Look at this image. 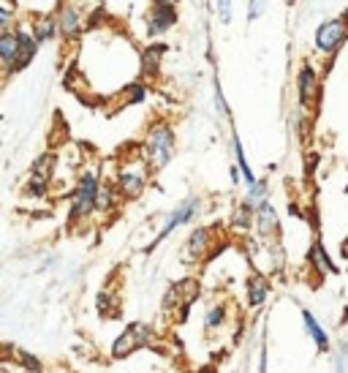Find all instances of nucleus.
I'll return each mask as SVG.
<instances>
[{
  "instance_id": "f257e3e1",
  "label": "nucleus",
  "mask_w": 348,
  "mask_h": 373,
  "mask_svg": "<svg viewBox=\"0 0 348 373\" xmlns=\"http://www.w3.org/2000/svg\"><path fill=\"white\" fill-rule=\"evenodd\" d=\"M98 191L101 180L95 169H85L79 175V183L74 188V202H71V213H68V224H79L87 221L95 213V202H98Z\"/></svg>"
},
{
  "instance_id": "f03ea898",
  "label": "nucleus",
  "mask_w": 348,
  "mask_h": 373,
  "mask_svg": "<svg viewBox=\"0 0 348 373\" xmlns=\"http://www.w3.org/2000/svg\"><path fill=\"white\" fill-rule=\"evenodd\" d=\"M174 155V131L166 123H158L150 128L147 140H144V164L153 172H161L164 166H169Z\"/></svg>"
},
{
  "instance_id": "7ed1b4c3",
  "label": "nucleus",
  "mask_w": 348,
  "mask_h": 373,
  "mask_svg": "<svg viewBox=\"0 0 348 373\" xmlns=\"http://www.w3.org/2000/svg\"><path fill=\"white\" fill-rule=\"evenodd\" d=\"M153 341H155L153 325H147V322H130V325L117 335V341L112 343V357H115V360H126L133 352L153 346Z\"/></svg>"
},
{
  "instance_id": "20e7f679",
  "label": "nucleus",
  "mask_w": 348,
  "mask_h": 373,
  "mask_svg": "<svg viewBox=\"0 0 348 373\" xmlns=\"http://www.w3.org/2000/svg\"><path fill=\"white\" fill-rule=\"evenodd\" d=\"M147 172H150V166L142 164V161L126 164V166L120 169V175H117V183H115L117 191H120V196H126V199H139L144 186H147Z\"/></svg>"
},
{
  "instance_id": "39448f33",
  "label": "nucleus",
  "mask_w": 348,
  "mask_h": 373,
  "mask_svg": "<svg viewBox=\"0 0 348 373\" xmlns=\"http://www.w3.org/2000/svg\"><path fill=\"white\" fill-rule=\"evenodd\" d=\"M348 28L343 19H327L318 30H316V49L324 55H332L335 49L346 41Z\"/></svg>"
},
{
  "instance_id": "423d86ee",
  "label": "nucleus",
  "mask_w": 348,
  "mask_h": 373,
  "mask_svg": "<svg viewBox=\"0 0 348 373\" xmlns=\"http://www.w3.org/2000/svg\"><path fill=\"white\" fill-rule=\"evenodd\" d=\"M210 245H213V229H207V227H196L193 232L188 234L185 245H182V262H188V265L202 262V259L207 256Z\"/></svg>"
},
{
  "instance_id": "0eeeda50",
  "label": "nucleus",
  "mask_w": 348,
  "mask_h": 373,
  "mask_svg": "<svg viewBox=\"0 0 348 373\" xmlns=\"http://www.w3.org/2000/svg\"><path fill=\"white\" fill-rule=\"evenodd\" d=\"M199 207H202V199H199V196H191V199H185V202H182V204H180V207L174 210L172 216L166 218V224L161 227V232H158V237L153 240V245H150V248H155V245H158L161 240H166V237H169V234H172L174 229H177V227L188 224V221H191V218H193V216L199 213Z\"/></svg>"
},
{
  "instance_id": "6e6552de",
  "label": "nucleus",
  "mask_w": 348,
  "mask_h": 373,
  "mask_svg": "<svg viewBox=\"0 0 348 373\" xmlns=\"http://www.w3.org/2000/svg\"><path fill=\"white\" fill-rule=\"evenodd\" d=\"M174 22H177V8H174V3H158V0H155V6L150 8L147 36H150V39H155V36L166 33Z\"/></svg>"
},
{
  "instance_id": "1a4fd4ad",
  "label": "nucleus",
  "mask_w": 348,
  "mask_h": 373,
  "mask_svg": "<svg viewBox=\"0 0 348 373\" xmlns=\"http://www.w3.org/2000/svg\"><path fill=\"white\" fill-rule=\"evenodd\" d=\"M36 52H39V41L33 39V33H22V30H19V55H17L14 66H11L6 74H8V77H14V74H19L22 68H28V66H30V60L36 57Z\"/></svg>"
},
{
  "instance_id": "9d476101",
  "label": "nucleus",
  "mask_w": 348,
  "mask_h": 373,
  "mask_svg": "<svg viewBox=\"0 0 348 373\" xmlns=\"http://www.w3.org/2000/svg\"><path fill=\"white\" fill-rule=\"evenodd\" d=\"M297 93H300V104L302 106L313 104L316 95H318V77H316L313 66H307V63H304L302 68H300V74H297Z\"/></svg>"
},
{
  "instance_id": "9b49d317",
  "label": "nucleus",
  "mask_w": 348,
  "mask_h": 373,
  "mask_svg": "<svg viewBox=\"0 0 348 373\" xmlns=\"http://www.w3.org/2000/svg\"><path fill=\"white\" fill-rule=\"evenodd\" d=\"M256 229L261 237H272V234L280 232V221H278V213L269 202H264L261 207H256Z\"/></svg>"
},
{
  "instance_id": "f8f14e48",
  "label": "nucleus",
  "mask_w": 348,
  "mask_h": 373,
  "mask_svg": "<svg viewBox=\"0 0 348 373\" xmlns=\"http://www.w3.org/2000/svg\"><path fill=\"white\" fill-rule=\"evenodd\" d=\"M245 289H248V305L251 308H261L267 303V297H269V280L261 273H253L245 283Z\"/></svg>"
},
{
  "instance_id": "ddd939ff",
  "label": "nucleus",
  "mask_w": 348,
  "mask_h": 373,
  "mask_svg": "<svg viewBox=\"0 0 348 373\" xmlns=\"http://www.w3.org/2000/svg\"><path fill=\"white\" fill-rule=\"evenodd\" d=\"M302 325H304V332L310 335V341L316 343V349H318V352H329V335H327V329L318 325V319H316L307 308H302Z\"/></svg>"
},
{
  "instance_id": "4468645a",
  "label": "nucleus",
  "mask_w": 348,
  "mask_h": 373,
  "mask_svg": "<svg viewBox=\"0 0 348 373\" xmlns=\"http://www.w3.org/2000/svg\"><path fill=\"white\" fill-rule=\"evenodd\" d=\"M17 55H19V33H11V30H6V33L0 36V60H3L6 71L14 66Z\"/></svg>"
},
{
  "instance_id": "2eb2a0df",
  "label": "nucleus",
  "mask_w": 348,
  "mask_h": 373,
  "mask_svg": "<svg viewBox=\"0 0 348 373\" xmlns=\"http://www.w3.org/2000/svg\"><path fill=\"white\" fill-rule=\"evenodd\" d=\"M166 55V47L164 44H153V47L144 49V55H142V71L147 74V77H153V74H158V68H161V57Z\"/></svg>"
},
{
  "instance_id": "dca6fc26",
  "label": "nucleus",
  "mask_w": 348,
  "mask_h": 373,
  "mask_svg": "<svg viewBox=\"0 0 348 373\" xmlns=\"http://www.w3.org/2000/svg\"><path fill=\"white\" fill-rule=\"evenodd\" d=\"M57 30H60L66 39H74V36L79 33V14H77L71 6H66V8L60 11V17H57Z\"/></svg>"
},
{
  "instance_id": "f3484780",
  "label": "nucleus",
  "mask_w": 348,
  "mask_h": 373,
  "mask_svg": "<svg viewBox=\"0 0 348 373\" xmlns=\"http://www.w3.org/2000/svg\"><path fill=\"white\" fill-rule=\"evenodd\" d=\"M223 322H226V305H223V303L210 305V308L204 311V335H215L218 329L223 327Z\"/></svg>"
},
{
  "instance_id": "a211bd4d",
  "label": "nucleus",
  "mask_w": 348,
  "mask_h": 373,
  "mask_svg": "<svg viewBox=\"0 0 348 373\" xmlns=\"http://www.w3.org/2000/svg\"><path fill=\"white\" fill-rule=\"evenodd\" d=\"M231 147H234V158H237V166H240V172H242V178H245V183H248V188L256 186L259 180H256V175H253V172H251V166H248V158H245L242 142H240V137H237V134L231 137Z\"/></svg>"
},
{
  "instance_id": "6ab92c4d",
  "label": "nucleus",
  "mask_w": 348,
  "mask_h": 373,
  "mask_svg": "<svg viewBox=\"0 0 348 373\" xmlns=\"http://www.w3.org/2000/svg\"><path fill=\"white\" fill-rule=\"evenodd\" d=\"M307 262H310L316 270H321V273H335V265H332V259L327 256V251H324L321 242H313V248H310V254H307Z\"/></svg>"
},
{
  "instance_id": "aec40b11",
  "label": "nucleus",
  "mask_w": 348,
  "mask_h": 373,
  "mask_svg": "<svg viewBox=\"0 0 348 373\" xmlns=\"http://www.w3.org/2000/svg\"><path fill=\"white\" fill-rule=\"evenodd\" d=\"M117 186H109V183H101V191H98V202H95V210L98 213H109L115 210V202H117Z\"/></svg>"
},
{
  "instance_id": "412c9836",
  "label": "nucleus",
  "mask_w": 348,
  "mask_h": 373,
  "mask_svg": "<svg viewBox=\"0 0 348 373\" xmlns=\"http://www.w3.org/2000/svg\"><path fill=\"white\" fill-rule=\"evenodd\" d=\"M55 33H57V22L52 19V17H46V19H36V28H33V39L44 44V41H52L55 39Z\"/></svg>"
},
{
  "instance_id": "4be33fe9",
  "label": "nucleus",
  "mask_w": 348,
  "mask_h": 373,
  "mask_svg": "<svg viewBox=\"0 0 348 373\" xmlns=\"http://www.w3.org/2000/svg\"><path fill=\"white\" fill-rule=\"evenodd\" d=\"M52 169H55V158L46 153V155H39V158H36V164H33V172H30V175L49 180V178H52Z\"/></svg>"
},
{
  "instance_id": "5701e85b",
  "label": "nucleus",
  "mask_w": 348,
  "mask_h": 373,
  "mask_svg": "<svg viewBox=\"0 0 348 373\" xmlns=\"http://www.w3.org/2000/svg\"><path fill=\"white\" fill-rule=\"evenodd\" d=\"M17 363H19V368L28 373H41V363H39V357H33L30 352H25V349H17Z\"/></svg>"
},
{
  "instance_id": "b1692460",
  "label": "nucleus",
  "mask_w": 348,
  "mask_h": 373,
  "mask_svg": "<svg viewBox=\"0 0 348 373\" xmlns=\"http://www.w3.org/2000/svg\"><path fill=\"white\" fill-rule=\"evenodd\" d=\"M253 207H261L264 202H267V183L261 180V183H256V186H251L248 188V196H245Z\"/></svg>"
},
{
  "instance_id": "393cba45",
  "label": "nucleus",
  "mask_w": 348,
  "mask_h": 373,
  "mask_svg": "<svg viewBox=\"0 0 348 373\" xmlns=\"http://www.w3.org/2000/svg\"><path fill=\"white\" fill-rule=\"evenodd\" d=\"M46 188H49V180H44V178H36V175H30V180H28V193L30 196H46Z\"/></svg>"
},
{
  "instance_id": "a878e982",
  "label": "nucleus",
  "mask_w": 348,
  "mask_h": 373,
  "mask_svg": "<svg viewBox=\"0 0 348 373\" xmlns=\"http://www.w3.org/2000/svg\"><path fill=\"white\" fill-rule=\"evenodd\" d=\"M109 308H112L115 316H117V305H115L112 294H109V291H101V294H98V311H101V316H109Z\"/></svg>"
},
{
  "instance_id": "bb28decb",
  "label": "nucleus",
  "mask_w": 348,
  "mask_h": 373,
  "mask_svg": "<svg viewBox=\"0 0 348 373\" xmlns=\"http://www.w3.org/2000/svg\"><path fill=\"white\" fill-rule=\"evenodd\" d=\"M126 93H128V101H130V104H139V101H144V95H147V90H144L142 85H130V88H128V90H126Z\"/></svg>"
},
{
  "instance_id": "cd10ccee",
  "label": "nucleus",
  "mask_w": 348,
  "mask_h": 373,
  "mask_svg": "<svg viewBox=\"0 0 348 373\" xmlns=\"http://www.w3.org/2000/svg\"><path fill=\"white\" fill-rule=\"evenodd\" d=\"M215 106L223 117H229V106H226V101H223V90H220V82H218V79H215Z\"/></svg>"
},
{
  "instance_id": "c85d7f7f",
  "label": "nucleus",
  "mask_w": 348,
  "mask_h": 373,
  "mask_svg": "<svg viewBox=\"0 0 348 373\" xmlns=\"http://www.w3.org/2000/svg\"><path fill=\"white\" fill-rule=\"evenodd\" d=\"M218 14H220V22H229L231 19V0H218Z\"/></svg>"
},
{
  "instance_id": "c756f323",
  "label": "nucleus",
  "mask_w": 348,
  "mask_h": 373,
  "mask_svg": "<svg viewBox=\"0 0 348 373\" xmlns=\"http://www.w3.org/2000/svg\"><path fill=\"white\" fill-rule=\"evenodd\" d=\"M261 11H264V0H251V8H248V19L251 22H256L261 17Z\"/></svg>"
},
{
  "instance_id": "7c9ffc66",
  "label": "nucleus",
  "mask_w": 348,
  "mask_h": 373,
  "mask_svg": "<svg viewBox=\"0 0 348 373\" xmlns=\"http://www.w3.org/2000/svg\"><path fill=\"white\" fill-rule=\"evenodd\" d=\"M231 180L240 183V169H237V166H231Z\"/></svg>"
},
{
  "instance_id": "2f4dec72",
  "label": "nucleus",
  "mask_w": 348,
  "mask_h": 373,
  "mask_svg": "<svg viewBox=\"0 0 348 373\" xmlns=\"http://www.w3.org/2000/svg\"><path fill=\"white\" fill-rule=\"evenodd\" d=\"M340 254H343V256H346V259H348V237H346V240H343V248H340Z\"/></svg>"
},
{
  "instance_id": "473e14b6",
  "label": "nucleus",
  "mask_w": 348,
  "mask_h": 373,
  "mask_svg": "<svg viewBox=\"0 0 348 373\" xmlns=\"http://www.w3.org/2000/svg\"><path fill=\"white\" fill-rule=\"evenodd\" d=\"M196 373H215V368H199Z\"/></svg>"
},
{
  "instance_id": "72a5a7b5",
  "label": "nucleus",
  "mask_w": 348,
  "mask_h": 373,
  "mask_svg": "<svg viewBox=\"0 0 348 373\" xmlns=\"http://www.w3.org/2000/svg\"><path fill=\"white\" fill-rule=\"evenodd\" d=\"M340 19L346 22V28H348V8H346V11H343V17H340Z\"/></svg>"
},
{
  "instance_id": "f704fd0d",
  "label": "nucleus",
  "mask_w": 348,
  "mask_h": 373,
  "mask_svg": "<svg viewBox=\"0 0 348 373\" xmlns=\"http://www.w3.org/2000/svg\"><path fill=\"white\" fill-rule=\"evenodd\" d=\"M158 3H177V0H158Z\"/></svg>"
}]
</instances>
